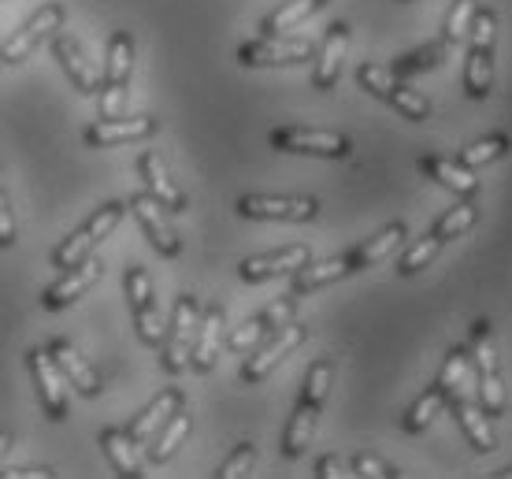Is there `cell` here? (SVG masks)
<instances>
[{
    "instance_id": "1",
    "label": "cell",
    "mask_w": 512,
    "mask_h": 479,
    "mask_svg": "<svg viewBox=\"0 0 512 479\" xmlns=\"http://www.w3.org/2000/svg\"><path fill=\"white\" fill-rule=\"evenodd\" d=\"M130 75H134V38L127 30H116L108 38V67L101 78V119H119L127 116L130 101Z\"/></svg>"
},
{
    "instance_id": "2",
    "label": "cell",
    "mask_w": 512,
    "mask_h": 479,
    "mask_svg": "<svg viewBox=\"0 0 512 479\" xmlns=\"http://www.w3.org/2000/svg\"><path fill=\"white\" fill-rule=\"evenodd\" d=\"M123 216H127V205H123V201H104L90 220L82 223L78 231L67 234L64 242L52 249V264L64 272V268H71V264H78V260H86L93 253V246L104 242V238L123 223Z\"/></svg>"
},
{
    "instance_id": "3",
    "label": "cell",
    "mask_w": 512,
    "mask_h": 479,
    "mask_svg": "<svg viewBox=\"0 0 512 479\" xmlns=\"http://www.w3.org/2000/svg\"><path fill=\"white\" fill-rule=\"evenodd\" d=\"M197 316H201V305L193 294H182L171 309V320L164 324V338H160V357H164V372L167 376H179L182 368L190 364L193 350V335H197Z\"/></svg>"
},
{
    "instance_id": "4",
    "label": "cell",
    "mask_w": 512,
    "mask_h": 479,
    "mask_svg": "<svg viewBox=\"0 0 512 479\" xmlns=\"http://www.w3.org/2000/svg\"><path fill=\"white\" fill-rule=\"evenodd\" d=\"M305 324H286V327H279V331H268V342H256L253 350L245 353V361H242V372H238V379L242 383H264V379L279 368L290 353L305 342Z\"/></svg>"
},
{
    "instance_id": "5",
    "label": "cell",
    "mask_w": 512,
    "mask_h": 479,
    "mask_svg": "<svg viewBox=\"0 0 512 479\" xmlns=\"http://www.w3.org/2000/svg\"><path fill=\"white\" fill-rule=\"evenodd\" d=\"M271 145L279 153L320 156V160H346L353 156V142L338 130H312V127H279L271 130Z\"/></svg>"
},
{
    "instance_id": "6",
    "label": "cell",
    "mask_w": 512,
    "mask_h": 479,
    "mask_svg": "<svg viewBox=\"0 0 512 479\" xmlns=\"http://www.w3.org/2000/svg\"><path fill=\"white\" fill-rule=\"evenodd\" d=\"M56 30H64V8H60V4H45V8H38V12L15 30L12 38L0 45V60H4V64H23V60L34 56L38 45H45V41L56 34Z\"/></svg>"
},
{
    "instance_id": "7",
    "label": "cell",
    "mask_w": 512,
    "mask_h": 479,
    "mask_svg": "<svg viewBox=\"0 0 512 479\" xmlns=\"http://www.w3.org/2000/svg\"><path fill=\"white\" fill-rule=\"evenodd\" d=\"M312 41L308 38H279V34H264L256 41L238 45V64L242 67H290L312 56Z\"/></svg>"
},
{
    "instance_id": "8",
    "label": "cell",
    "mask_w": 512,
    "mask_h": 479,
    "mask_svg": "<svg viewBox=\"0 0 512 479\" xmlns=\"http://www.w3.org/2000/svg\"><path fill=\"white\" fill-rule=\"evenodd\" d=\"M127 208L138 216L141 231H145V238L153 242V249L160 253V257H167V260L179 257L182 238H179V231H175V223H171V212H167L153 194H145V190H141V194L130 197Z\"/></svg>"
},
{
    "instance_id": "9",
    "label": "cell",
    "mask_w": 512,
    "mask_h": 479,
    "mask_svg": "<svg viewBox=\"0 0 512 479\" xmlns=\"http://www.w3.org/2000/svg\"><path fill=\"white\" fill-rule=\"evenodd\" d=\"M238 216L245 220H286L308 223L320 216V197H268V194H245L238 197Z\"/></svg>"
},
{
    "instance_id": "10",
    "label": "cell",
    "mask_w": 512,
    "mask_h": 479,
    "mask_svg": "<svg viewBox=\"0 0 512 479\" xmlns=\"http://www.w3.org/2000/svg\"><path fill=\"white\" fill-rule=\"evenodd\" d=\"M127 298L130 309H134V327H138V338L145 346H160L164 338V320H160V309H156V290L153 279L145 268H130L127 272Z\"/></svg>"
},
{
    "instance_id": "11",
    "label": "cell",
    "mask_w": 512,
    "mask_h": 479,
    "mask_svg": "<svg viewBox=\"0 0 512 479\" xmlns=\"http://www.w3.org/2000/svg\"><path fill=\"white\" fill-rule=\"evenodd\" d=\"M26 368H30V376H34V387H38V398H41V409L49 420H67V379L64 372L56 368V361L49 357V350H30L26 353Z\"/></svg>"
},
{
    "instance_id": "12",
    "label": "cell",
    "mask_w": 512,
    "mask_h": 479,
    "mask_svg": "<svg viewBox=\"0 0 512 479\" xmlns=\"http://www.w3.org/2000/svg\"><path fill=\"white\" fill-rule=\"evenodd\" d=\"M104 275V264L97 257H86L78 260V264H71V268H64V275L56 279L52 286H45V294H41V305L49 312H60L67 309V305H75L86 290H90L97 279Z\"/></svg>"
},
{
    "instance_id": "13",
    "label": "cell",
    "mask_w": 512,
    "mask_h": 479,
    "mask_svg": "<svg viewBox=\"0 0 512 479\" xmlns=\"http://www.w3.org/2000/svg\"><path fill=\"white\" fill-rule=\"evenodd\" d=\"M49 41H52V52H56L60 67H64V75L71 78V86H75L78 93L93 97V93L101 90V75H97V67H93V60L86 56V49H82V41H78L75 34L56 30Z\"/></svg>"
},
{
    "instance_id": "14",
    "label": "cell",
    "mask_w": 512,
    "mask_h": 479,
    "mask_svg": "<svg viewBox=\"0 0 512 479\" xmlns=\"http://www.w3.org/2000/svg\"><path fill=\"white\" fill-rule=\"evenodd\" d=\"M156 134V119L153 116H119V119H97L86 127V145L90 149H112V145L123 142H145Z\"/></svg>"
},
{
    "instance_id": "15",
    "label": "cell",
    "mask_w": 512,
    "mask_h": 479,
    "mask_svg": "<svg viewBox=\"0 0 512 479\" xmlns=\"http://www.w3.org/2000/svg\"><path fill=\"white\" fill-rule=\"evenodd\" d=\"M353 272H360L357 264V253L349 249V253H338V257H327V260H305L294 275V294L297 298H305V294H316V290H323V286L331 283H342V279H349Z\"/></svg>"
},
{
    "instance_id": "16",
    "label": "cell",
    "mask_w": 512,
    "mask_h": 479,
    "mask_svg": "<svg viewBox=\"0 0 512 479\" xmlns=\"http://www.w3.org/2000/svg\"><path fill=\"white\" fill-rule=\"evenodd\" d=\"M305 260H312V249L305 242L297 246H282L275 253H260V257H249L238 264V279L242 283H264V279H279V275L297 272Z\"/></svg>"
},
{
    "instance_id": "17",
    "label": "cell",
    "mask_w": 512,
    "mask_h": 479,
    "mask_svg": "<svg viewBox=\"0 0 512 479\" xmlns=\"http://www.w3.org/2000/svg\"><path fill=\"white\" fill-rule=\"evenodd\" d=\"M223 327H227V316H223V305H208L201 316H197V335H193V350H190V368L193 372H212L219 361V350H223Z\"/></svg>"
},
{
    "instance_id": "18",
    "label": "cell",
    "mask_w": 512,
    "mask_h": 479,
    "mask_svg": "<svg viewBox=\"0 0 512 479\" xmlns=\"http://www.w3.org/2000/svg\"><path fill=\"white\" fill-rule=\"evenodd\" d=\"M49 357L56 361V368L64 372V379L78 390V394H82V398H97V394H101V376L93 372V364L86 361V357H82L67 338H52Z\"/></svg>"
},
{
    "instance_id": "19",
    "label": "cell",
    "mask_w": 512,
    "mask_h": 479,
    "mask_svg": "<svg viewBox=\"0 0 512 479\" xmlns=\"http://www.w3.org/2000/svg\"><path fill=\"white\" fill-rule=\"evenodd\" d=\"M138 171H141V179H145V194H153L167 212H186V194L171 182L164 156L156 153V149H145V153L138 156Z\"/></svg>"
},
{
    "instance_id": "20",
    "label": "cell",
    "mask_w": 512,
    "mask_h": 479,
    "mask_svg": "<svg viewBox=\"0 0 512 479\" xmlns=\"http://www.w3.org/2000/svg\"><path fill=\"white\" fill-rule=\"evenodd\" d=\"M349 52V23H331L327 38L320 45V56H316V71H312V86L316 90H334V82L342 75V60Z\"/></svg>"
},
{
    "instance_id": "21",
    "label": "cell",
    "mask_w": 512,
    "mask_h": 479,
    "mask_svg": "<svg viewBox=\"0 0 512 479\" xmlns=\"http://www.w3.org/2000/svg\"><path fill=\"white\" fill-rule=\"evenodd\" d=\"M449 405H453V413H457V420H461L468 442H472L479 454H490V450L498 446V435H494L490 416L479 409V402H475V394H461V398H453Z\"/></svg>"
},
{
    "instance_id": "22",
    "label": "cell",
    "mask_w": 512,
    "mask_h": 479,
    "mask_svg": "<svg viewBox=\"0 0 512 479\" xmlns=\"http://www.w3.org/2000/svg\"><path fill=\"white\" fill-rule=\"evenodd\" d=\"M179 405H186V402H182V390H175V387L160 390V394H156L153 402H149L138 416H134V424L127 428V435H130L134 442H138V446H141V442H149V439L156 435V431L164 428V420H167L171 413H175Z\"/></svg>"
},
{
    "instance_id": "23",
    "label": "cell",
    "mask_w": 512,
    "mask_h": 479,
    "mask_svg": "<svg viewBox=\"0 0 512 479\" xmlns=\"http://www.w3.org/2000/svg\"><path fill=\"white\" fill-rule=\"evenodd\" d=\"M420 171L431 175L438 186H449L457 197H475L479 194V175L472 168H464L461 160H446V156H423Z\"/></svg>"
},
{
    "instance_id": "24",
    "label": "cell",
    "mask_w": 512,
    "mask_h": 479,
    "mask_svg": "<svg viewBox=\"0 0 512 479\" xmlns=\"http://www.w3.org/2000/svg\"><path fill=\"white\" fill-rule=\"evenodd\" d=\"M190 428H193V416L186 413V405H179V409L164 420V428L145 442V454H149V461H153V465H164V461H171V457H175V450L186 442Z\"/></svg>"
},
{
    "instance_id": "25",
    "label": "cell",
    "mask_w": 512,
    "mask_h": 479,
    "mask_svg": "<svg viewBox=\"0 0 512 479\" xmlns=\"http://www.w3.org/2000/svg\"><path fill=\"white\" fill-rule=\"evenodd\" d=\"M101 446L112 468H116L123 479H141L145 476V468H141V457H138V442L130 439L123 428H104L101 431Z\"/></svg>"
},
{
    "instance_id": "26",
    "label": "cell",
    "mask_w": 512,
    "mask_h": 479,
    "mask_svg": "<svg viewBox=\"0 0 512 479\" xmlns=\"http://www.w3.org/2000/svg\"><path fill=\"white\" fill-rule=\"evenodd\" d=\"M438 387L446 390V405L453 402V398H461V394H475V368H472V357H468L464 346H453V350L446 353Z\"/></svg>"
},
{
    "instance_id": "27",
    "label": "cell",
    "mask_w": 512,
    "mask_h": 479,
    "mask_svg": "<svg viewBox=\"0 0 512 479\" xmlns=\"http://www.w3.org/2000/svg\"><path fill=\"white\" fill-rule=\"evenodd\" d=\"M316 420H320V409L297 398V409L286 424V435H282V454L286 457H301L308 450V442L316 435Z\"/></svg>"
},
{
    "instance_id": "28",
    "label": "cell",
    "mask_w": 512,
    "mask_h": 479,
    "mask_svg": "<svg viewBox=\"0 0 512 479\" xmlns=\"http://www.w3.org/2000/svg\"><path fill=\"white\" fill-rule=\"evenodd\" d=\"M323 4H327V0H286L282 8H275L271 15H264L260 30H264V34H286V30L301 26L305 19H312Z\"/></svg>"
},
{
    "instance_id": "29",
    "label": "cell",
    "mask_w": 512,
    "mask_h": 479,
    "mask_svg": "<svg viewBox=\"0 0 512 479\" xmlns=\"http://www.w3.org/2000/svg\"><path fill=\"white\" fill-rule=\"evenodd\" d=\"M442 409H446V390L435 383V387H427L420 398L409 405V413L401 416V428L409 431V435H420V431L431 428V420H435Z\"/></svg>"
},
{
    "instance_id": "30",
    "label": "cell",
    "mask_w": 512,
    "mask_h": 479,
    "mask_svg": "<svg viewBox=\"0 0 512 479\" xmlns=\"http://www.w3.org/2000/svg\"><path fill=\"white\" fill-rule=\"evenodd\" d=\"M494 90V56L483 49L468 52V67H464V93L472 101H487Z\"/></svg>"
},
{
    "instance_id": "31",
    "label": "cell",
    "mask_w": 512,
    "mask_h": 479,
    "mask_svg": "<svg viewBox=\"0 0 512 479\" xmlns=\"http://www.w3.org/2000/svg\"><path fill=\"white\" fill-rule=\"evenodd\" d=\"M405 223H390V227H383L379 234H372L364 246H357L353 253H357V264H360V272L364 268H372V264H379V260H386L390 253H394L401 242H405Z\"/></svg>"
},
{
    "instance_id": "32",
    "label": "cell",
    "mask_w": 512,
    "mask_h": 479,
    "mask_svg": "<svg viewBox=\"0 0 512 479\" xmlns=\"http://www.w3.org/2000/svg\"><path fill=\"white\" fill-rule=\"evenodd\" d=\"M475 220H479V205H475V197H461L457 205H449V212H442L435 223V231L438 234V242L446 246L449 238H461L464 231H472Z\"/></svg>"
},
{
    "instance_id": "33",
    "label": "cell",
    "mask_w": 512,
    "mask_h": 479,
    "mask_svg": "<svg viewBox=\"0 0 512 479\" xmlns=\"http://www.w3.org/2000/svg\"><path fill=\"white\" fill-rule=\"evenodd\" d=\"M446 52H449L446 41H431V45H423V49L397 56L394 64H390V71H394L397 78L423 75V71H431V67H442V64H446Z\"/></svg>"
},
{
    "instance_id": "34",
    "label": "cell",
    "mask_w": 512,
    "mask_h": 479,
    "mask_svg": "<svg viewBox=\"0 0 512 479\" xmlns=\"http://www.w3.org/2000/svg\"><path fill=\"white\" fill-rule=\"evenodd\" d=\"M505 153H509V138L505 134H487V138H475L472 145H464L457 160H461L464 168L479 171L487 168V164H494V160H501Z\"/></svg>"
},
{
    "instance_id": "35",
    "label": "cell",
    "mask_w": 512,
    "mask_h": 479,
    "mask_svg": "<svg viewBox=\"0 0 512 479\" xmlns=\"http://www.w3.org/2000/svg\"><path fill=\"white\" fill-rule=\"evenodd\" d=\"M386 104H394L397 112H401L405 119H412V123H423V119H431V101H427L420 90L405 86V82H397L394 93L386 97Z\"/></svg>"
},
{
    "instance_id": "36",
    "label": "cell",
    "mask_w": 512,
    "mask_h": 479,
    "mask_svg": "<svg viewBox=\"0 0 512 479\" xmlns=\"http://www.w3.org/2000/svg\"><path fill=\"white\" fill-rule=\"evenodd\" d=\"M331 383H334V364L331 361H316L312 368H308V376H305V387H301V402L323 409L327 394H331Z\"/></svg>"
},
{
    "instance_id": "37",
    "label": "cell",
    "mask_w": 512,
    "mask_h": 479,
    "mask_svg": "<svg viewBox=\"0 0 512 479\" xmlns=\"http://www.w3.org/2000/svg\"><path fill=\"white\" fill-rule=\"evenodd\" d=\"M438 249H442L438 234H423L420 242H412V246L401 253V260H397V272H401V275L423 272V268H427V264L438 257Z\"/></svg>"
},
{
    "instance_id": "38",
    "label": "cell",
    "mask_w": 512,
    "mask_h": 479,
    "mask_svg": "<svg viewBox=\"0 0 512 479\" xmlns=\"http://www.w3.org/2000/svg\"><path fill=\"white\" fill-rule=\"evenodd\" d=\"M475 8H479V0H453V8H449V15H446V26H442V41H446L449 49H453L457 41L468 38Z\"/></svg>"
},
{
    "instance_id": "39",
    "label": "cell",
    "mask_w": 512,
    "mask_h": 479,
    "mask_svg": "<svg viewBox=\"0 0 512 479\" xmlns=\"http://www.w3.org/2000/svg\"><path fill=\"white\" fill-rule=\"evenodd\" d=\"M357 82L364 86V90L372 93V97H379V101H386L390 93H394L397 82H405V78H397L390 67L383 64H360L357 67Z\"/></svg>"
},
{
    "instance_id": "40",
    "label": "cell",
    "mask_w": 512,
    "mask_h": 479,
    "mask_svg": "<svg viewBox=\"0 0 512 479\" xmlns=\"http://www.w3.org/2000/svg\"><path fill=\"white\" fill-rule=\"evenodd\" d=\"M468 34H472V49L494 52V38H498V15L490 12V8H475Z\"/></svg>"
},
{
    "instance_id": "41",
    "label": "cell",
    "mask_w": 512,
    "mask_h": 479,
    "mask_svg": "<svg viewBox=\"0 0 512 479\" xmlns=\"http://www.w3.org/2000/svg\"><path fill=\"white\" fill-rule=\"evenodd\" d=\"M253 465H256V446H253V442H242V446H234L231 457L219 465L216 476L219 479H242V476H249V472H253Z\"/></svg>"
},
{
    "instance_id": "42",
    "label": "cell",
    "mask_w": 512,
    "mask_h": 479,
    "mask_svg": "<svg viewBox=\"0 0 512 479\" xmlns=\"http://www.w3.org/2000/svg\"><path fill=\"white\" fill-rule=\"evenodd\" d=\"M260 320H264V331H279V327L294 324V320H297V294L275 298L268 309L260 312Z\"/></svg>"
},
{
    "instance_id": "43",
    "label": "cell",
    "mask_w": 512,
    "mask_h": 479,
    "mask_svg": "<svg viewBox=\"0 0 512 479\" xmlns=\"http://www.w3.org/2000/svg\"><path fill=\"white\" fill-rule=\"evenodd\" d=\"M264 335H268V331H264V320L253 316V320H245L242 327H234L231 335H223V342L231 346V353H249Z\"/></svg>"
},
{
    "instance_id": "44",
    "label": "cell",
    "mask_w": 512,
    "mask_h": 479,
    "mask_svg": "<svg viewBox=\"0 0 512 479\" xmlns=\"http://www.w3.org/2000/svg\"><path fill=\"white\" fill-rule=\"evenodd\" d=\"M349 468H353V476H360V479H394V476H401L394 465H386L383 457H375V454H357Z\"/></svg>"
},
{
    "instance_id": "45",
    "label": "cell",
    "mask_w": 512,
    "mask_h": 479,
    "mask_svg": "<svg viewBox=\"0 0 512 479\" xmlns=\"http://www.w3.org/2000/svg\"><path fill=\"white\" fill-rule=\"evenodd\" d=\"M15 246V216L12 205H8V194H4V168H0V249Z\"/></svg>"
},
{
    "instance_id": "46",
    "label": "cell",
    "mask_w": 512,
    "mask_h": 479,
    "mask_svg": "<svg viewBox=\"0 0 512 479\" xmlns=\"http://www.w3.org/2000/svg\"><path fill=\"white\" fill-rule=\"evenodd\" d=\"M346 476H353V468H349L342 457H334V454L320 457V465H316V479H346Z\"/></svg>"
},
{
    "instance_id": "47",
    "label": "cell",
    "mask_w": 512,
    "mask_h": 479,
    "mask_svg": "<svg viewBox=\"0 0 512 479\" xmlns=\"http://www.w3.org/2000/svg\"><path fill=\"white\" fill-rule=\"evenodd\" d=\"M0 476H8V479H52L56 472H52V468H15V472H0Z\"/></svg>"
},
{
    "instance_id": "48",
    "label": "cell",
    "mask_w": 512,
    "mask_h": 479,
    "mask_svg": "<svg viewBox=\"0 0 512 479\" xmlns=\"http://www.w3.org/2000/svg\"><path fill=\"white\" fill-rule=\"evenodd\" d=\"M8 450H12V435H8V431H0V465H4Z\"/></svg>"
},
{
    "instance_id": "49",
    "label": "cell",
    "mask_w": 512,
    "mask_h": 479,
    "mask_svg": "<svg viewBox=\"0 0 512 479\" xmlns=\"http://www.w3.org/2000/svg\"><path fill=\"white\" fill-rule=\"evenodd\" d=\"M0 71H4V60H0Z\"/></svg>"
}]
</instances>
